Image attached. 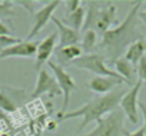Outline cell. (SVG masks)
Masks as SVG:
<instances>
[{
    "mask_svg": "<svg viewBox=\"0 0 146 136\" xmlns=\"http://www.w3.org/2000/svg\"><path fill=\"white\" fill-rule=\"evenodd\" d=\"M140 6L142 2H136L122 23L102 34V42L98 44V47L106 50L108 59L113 63L122 57L123 52H126V49L132 43L143 39L137 26V13L140 10Z\"/></svg>",
    "mask_w": 146,
    "mask_h": 136,
    "instance_id": "6da1fadb",
    "label": "cell"
},
{
    "mask_svg": "<svg viewBox=\"0 0 146 136\" xmlns=\"http://www.w3.org/2000/svg\"><path fill=\"white\" fill-rule=\"evenodd\" d=\"M126 88H120L117 90H113L108 95L103 96H98L95 99H92L90 102H88L86 105H83L82 107L76 109V110H72V112H66L62 116H57L59 122L63 120H70V119H76V117H82V123L78 127L76 132H82L89 123L92 122H99L100 119H103L105 116H108L109 113H112L113 110L117 109L120 99L125 96L126 93Z\"/></svg>",
    "mask_w": 146,
    "mask_h": 136,
    "instance_id": "7a4b0ae2",
    "label": "cell"
},
{
    "mask_svg": "<svg viewBox=\"0 0 146 136\" xmlns=\"http://www.w3.org/2000/svg\"><path fill=\"white\" fill-rule=\"evenodd\" d=\"M69 66H73V67H79V69H85L96 76H103V78H112V79H116L119 82H122L123 85L125 80L116 73V70H112L110 67L106 66L105 63V57L98 54V53H90V54H83L82 57L73 60Z\"/></svg>",
    "mask_w": 146,
    "mask_h": 136,
    "instance_id": "3957f363",
    "label": "cell"
},
{
    "mask_svg": "<svg viewBox=\"0 0 146 136\" xmlns=\"http://www.w3.org/2000/svg\"><path fill=\"white\" fill-rule=\"evenodd\" d=\"M123 112L120 109H116L100 119L90 133L82 136H127L129 132L123 126Z\"/></svg>",
    "mask_w": 146,
    "mask_h": 136,
    "instance_id": "277c9868",
    "label": "cell"
},
{
    "mask_svg": "<svg viewBox=\"0 0 146 136\" xmlns=\"http://www.w3.org/2000/svg\"><path fill=\"white\" fill-rule=\"evenodd\" d=\"M47 66L50 67V70L53 72V78L56 79L60 90H62V95H63V103H62V109L60 112L57 113V116H62L67 112V106H69V100H70V95L72 92H76L78 90V85L76 82L73 80V78L64 70V67L59 66L57 63L49 60L47 62Z\"/></svg>",
    "mask_w": 146,
    "mask_h": 136,
    "instance_id": "5b68a950",
    "label": "cell"
},
{
    "mask_svg": "<svg viewBox=\"0 0 146 136\" xmlns=\"http://www.w3.org/2000/svg\"><path fill=\"white\" fill-rule=\"evenodd\" d=\"M142 80H136V83L125 93V96L120 99V110L123 112V115L129 119L130 123L136 125L139 122V115H137V107H139V92L142 88Z\"/></svg>",
    "mask_w": 146,
    "mask_h": 136,
    "instance_id": "8992f818",
    "label": "cell"
},
{
    "mask_svg": "<svg viewBox=\"0 0 146 136\" xmlns=\"http://www.w3.org/2000/svg\"><path fill=\"white\" fill-rule=\"evenodd\" d=\"M43 95H49L50 98H54V96H63L62 95V90L56 82V79L53 78V75H50L47 70L44 69H40L37 72V80H36V86H35V90L32 92L30 98L32 100L43 96Z\"/></svg>",
    "mask_w": 146,
    "mask_h": 136,
    "instance_id": "52a82bcc",
    "label": "cell"
},
{
    "mask_svg": "<svg viewBox=\"0 0 146 136\" xmlns=\"http://www.w3.org/2000/svg\"><path fill=\"white\" fill-rule=\"evenodd\" d=\"M57 6H60V2L59 0H53V2H49L46 6H43L40 10L33 13V25H32V29L27 34V40L37 36L39 32L47 25V22H50V19L53 17V13L57 9Z\"/></svg>",
    "mask_w": 146,
    "mask_h": 136,
    "instance_id": "ba28073f",
    "label": "cell"
},
{
    "mask_svg": "<svg viewBox=\"0 0 146 136\" xmlns=\"http://www.w3.org/2000/svg\"><path fill=\"white\" fill-rule=\"evenodd\" d=\"M23 98V90L12 88H0V110H3L5 113L16 112Z\"/></svg>",
    "mask_w": 146,
    "mask_h": 136,
    "instance_id": "9c48e42d",
    "label": "cell"
},
{
    "mask_svg": "<svg viewBox=\"0 0 146 136\" xmlns=\"http://www.w3.org/2000/svg\"><path fill=\"white\" fill-rule=\"evenodd\" d=\"M50 22L56 26L57 32H59V44L56 47L57 49H63V47H67V46H75L78 44V42L80 40V36H79V32L73 30L72 27H69L66 23H63L59 17L53 16L50 19Z\"/></svg>",
    "mask_w": 146,
    "mask_h": 136,
    "instance_id": "30bf717a",
    "label": "cell"
},
{
    "mask_svg": "<svg viewBox=\"0 0 146 136\" xmlns=\"http://www.w3.org/2000/svg\"><path fill=\"white\" fill-rule=\"evenodd\" d=\"M37 42H20L10 47L0 50V59L7 57H33L37 53Z\"/></svg>",
    "mask_w": 146,
    "mask_h": 136,
    "instance_id": "8fae6325",
    "label": "cell"
},
{
    "mask_svg": "<svg viewBox=\"0 0 146 136\" xmlns=\"http://www.w3.org/2000/svg\"><path fill=\"white\" fill-rule=\"evenodd\" d=\"M56 40H57V33H50L47 37H44L39 46H37V53H36V64L35 69L39 72L42 69L43 63H47L50 56L54 53L56 50Z\"/></svg>",
    "mask_w": 146,
    "mask_h": 136,
    "instance_id": "7c38bea8",
    "label": "cell"
},
{
    "mask_svg": "<svg viewBox=\"0 0 146 136\" xmlns=\"http://www.w3.org/2000/svg\"><path fill=\"white\" fill-rule=\"evenodd\" d=\"M119 85H123L122 82L116 80V79H112V78H103V76H95L92 78L90 80H88V88L89 90L95 92V93H99V96H103V95H108L112 92V89L115 86H119Z\"/></svg>",
    "mask_w": 146,
    "mask_h": 136,
    "instance_id": "4fadbf2b",
    "label": "cell"
},
{
    "mask_svg": "<svg viewBox=\"0 0 146 136\" xmlns=\"http://www.w3.org/2000/svg\"><path fill=\"white\" fill-rule=\"evenodd\" d=\"M54 54H56V63L59 66H69L73 60H76L79 57L83 56V50L79 44H75V46H67V47H63V49H57L54 50Z\"/></svg>",
    "mask_w": 146,
    "mask_h": 136,
    "instance_id": "5bb4252c",
    "label": "cell"
},
{
    "mask_svg": "<svg viewBox=\"0 0 146 136\" xmlns=\"http://www.w3.org/2000/svg\"><path fill=\"white\" fill-rule=\"evenodd\" d=\"M116 23V6L113 5H108L106 7H102L100 9V13H99V19H98V25H96V29L99 32H102V34L105 32H108L110 29L112 25Z\"/></svg>",
    "mask_w": 146,
    "mask_h": 136,
    "instance_id": "9a60e30c",
    "label": "cell"
},
{
    "mask_svg": "<svg viewBox=\"0 0 146 136\" xmlns=\"http://www.w3.org/2000/svg\"><path fill=\"white\" fill-rule=\"evenodd\" d=\"M115 69H116V73L125 80L126 85L129 86H133L136 82H135V76H136V69L132 63H129L125 57H120L115 62Z\"/></svg>",
    "mask_w": 146,
    "mask_h": 136,
    "instance_id": "2e32d148",
    "label": "cell"
},
{
    "mask_svg": "<svg viewBox=\"0 0 146 136\" xmlns=\"http://www.w3.org/2000/svg\"><path fill=\"white\" fill-rule=\"evenodd\" d=\"M145 54H146V40L140 39V40L132 43V44L126 49L123 57H125L129 63H132L133 66H137L139 62L145 57Z\"/></svg>",
    "mask_w": 146,
    "mask_h": 136,
    "instance_id": "e0dca14e",
    "label": "cell"
},
{
    "mask_svg": "<svg viewBox=\"0 0 146 136\" xmlns=\"http://www.w3.org/2000/svg\"><path fill=\"white\" fill-rule=\"evenodd\" d=\"M100 9L102 7L99 6L98 2H90L89 3V9L86 10V17H85V25L82 27L83 32H86V30H96V25H98Z\"/></svg>",
    "mask_w": 146,
    "mask_h": 136,
    "instance_id": "ac0fdd59",
    "label": "cell"
},
{
    "mask_svg": "<svg viewBox=\"0 0 146 136\" xmlns=\"http://www.w3.org/2000/svg\"><path fill=\"white\" fill-rule=\"evenodd\" d=\"M85 17H86V9L85 7H79L78 10H75L73 13H69L67 15V19L64 20L67 23L69 27H72L73 30L76 32H80L83 25H85Z\"/></svg>",
    "mask_w": 146,
    "mask_h": 136,
    "instance_id": "d6986e66",
    "label": "cell"
},
{
    "mask_svg": "<svg viewBox=\"0 0 146 136\" xmlns=\"http://www.w3.org/2000/svg\"><path fill=\"white\" fill-rule=\"evenodd\" d=\"M98 46V32L96 30H86L82 36V50L86 54H90L93 49Z\"/></svg>",
    "mask_w": 146,
    "mask_h": 136,
    "instance_id": "ffe728a7",
    "label": "cell"
},
{
    "mask_svg": "<svg viewBox=\"0 0 146 136\" xmlns=\"http://www.w3.org/2000/svg\"><path fill=\"white\" fill-rule=\"evenodd\" d=\"M12 7L13 2H0V17H15L16 13Z\"/></svg>",
    "mask_w": 146,
    "mask_h": 136,
    "instance_id": "44dd1931",
    "label": "cell"
},
{
    "mask_svg": "<svg viewBox=\"0 0 146 136\" xmlns=\"http://www.w3.org/2000/svg\"><path fill=\"white\" fill-rule=\"evenodd\" d=\"M136 75H137V79L142 80V83H146V56L139 62L136 67Z\"/></svg>",
    "mask_w": 146,
    "mask_h": 136,
    "instance_id": "7402d4cb",
    "label": "cell"
},
{
    "mask_svg": "<svg viewBox=\"0 0 146 136\" xmlns=\"http://www.w3.org/2000/svg\"><path fill=\"white\" fill-rule=\"evenodd\" d=\"M82 2L80 0H67V2H64V9H66V13H73L75 10H78L80 7Z\"/></svg>",
    "mask_w": 146,
    "mask_h": 136,
    "instance_id": "603a6c76",
    "label": "cell"
},
{
    "mask_svg": "<svg viewBox=\"0 0 146 136\" xmlns=\"http://www.w3.org/2000/svg\"><path fill=\"white\" fill-rule=\"evenodd\" d=\"M17 5H20V6H23L30 15H33L35 12H33V3L35 2H25V0H19V2H16Z\"/></svg>",
    "mask_w": 146,
    "mask_h": 136,
    "instance_id": "cb8c5ba5",
    "label": "cell"
},
{
    "mask_svg": "<svg viewBox=\"0 0 146 136\" xmlns=\"http://www.w3.org/2000/svg\"><path fill=\"white\" fill-rule=\"evenodd\" d=\"M139 109H140V112L143 115V126H142V129H143L145 136H146V105L142 103V102H139Z\"/></svg>",
    "mask_w": 146,
    "mask_h": 136,
    "instance_id": "d4e9b609",
    "label": "cell"
},
{
    "mask_svg": "<svg viewBox=\"0 0 146 136\" xmlns=\"http://www.w3.org/2000/svg\"><path fill=\"white\" fill-rule=\"evenodd\" d=\"M0 36H10V29L3 22H0Z\"/></svg>",
    "mask_w": 146,
    "mask_h": 136,
    "instance_id": "484cf974",
    "label": "cell"
},
{
    "mask_svg": "<svg viewBox=\"0 0 146 136\" xmlns=\"http://www.w3.org/2000/svg\"><path fill=\"white\" fill-rule=\"evenodd\" d=\"M137 19H140L145 25H146V10H139V13H137Z\"/></svg>",
    "mask_w": 146,
    "mask_h": 136,
    "instance_id": "4316f807",
    "label": "cell"
},
{
    "mask_svg": "<svg viewBox=\"0 0 146 136\" xmlns=\"http://www.w3.org/2000/svg\"><path fill=\"white\" fill-rule=\"evenodd\" d=\"M127 136H145V132H143V129L140 127V129H137L136 132H133V133H129Z\"/></svg>",
    "mask_w": 146,
    "mask_h": 136,
    "instance_id": "83f0119b",
    "label": "cell"
},
{
    "mask_svg": "<svg viewBox=\"0 0 146 136\" xmlns=\"http://www.w3.org/2000/svg\"><path fill=\"white\" fill-rule=\"evenodd\" d=\"M56 127H57V123H56V122H50V123H49V126H47V129H49V130H54Z\"/></svg>",
    "mask_w": 146,
    "mask_h": 136,
    "instance_id": "f1b7e54d",
    "label": "cell"
},
{
    "mask_svg": "<svg viewBox=\"0 0 146 136\" xmlns=\"http://www.w3.org/2000/svg\"><path fill=\"white\" fill-rule=\"evenodd\" d=\"M0 119H5V120H6V119H7V117H6V115H5V112H3V110H0Z\"/></svg>",
    "mask_w": 146,
    "mask_h": 136,
    "instance_id": "f546056e",
    "label": "cell"
}]
</instances>
